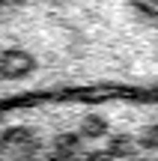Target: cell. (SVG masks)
Returning a JSON list of instances; mask_svg holds the SVG:
<instances>
[{
    "label": "cell",
    "mask_w": 158,
    "mask_h": 161,
    "mask_svg": "<svg viewBox=\"0 0 158 161\" xmlns=\"http://www.w3.org/2000/svg\"><path fill=\"white\" fill-rule=\"evenodd\" d=\"M101 90H158L149 0H0V104Z\"/></svg>",
    "instance_id": "6da1fadb"
},
{
    "label": "cell",
    "mask_w": 158,
    "mask_h": 161,
    "mask_svg": "<svg viewBox=\"0 0 158 161\" xmlns=\"http://www.w3.org/2000/svg\"><path fill=\"white\" fill-rule=\"evenodd\" d=\"M0 161H158V90L0 104Z\"/></svg>",
    "instance_id": "7a4b0ae2"
}]
</instances>
